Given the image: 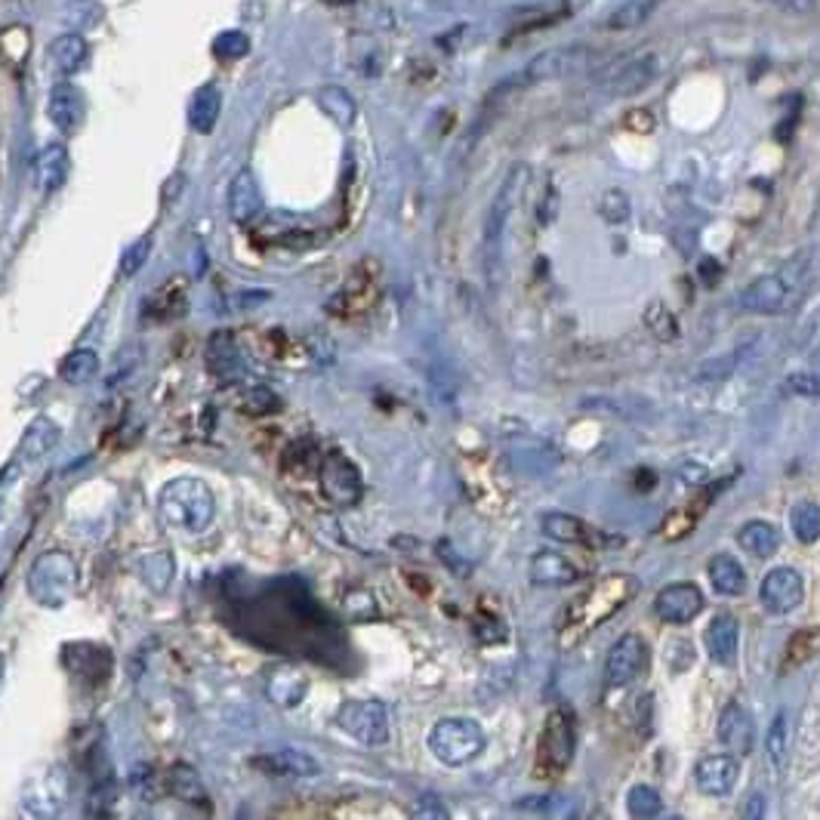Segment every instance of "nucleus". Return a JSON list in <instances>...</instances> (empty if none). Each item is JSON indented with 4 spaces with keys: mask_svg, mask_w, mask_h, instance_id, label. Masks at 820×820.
I'll list each match as a JSON object with an SVG mask.
<instances>
[{
    "mask_svg": "<svg viewBox=\"0 0 820 820\" xmlns=\"http://www.w3.org/2000/svg\"><path fill=\"white\" fill-rule=\"evenodd\" d=\"M768 759H771V766L778 768V771H784L786 762H790V715L784 710L774 715V722H771V729H768Z\"/></svg>",
    "mask_w": 820,
    "mask_h": 820,
    "instance_id": "35",
    "label": "nucleus"
},
{
    "mask_svg": "<svg viewBox=\"0 0 820 820\" xmlns=\"http://www.w3.org/2000/svg\"><path fill=\"white\" fill-rule=\"evenodd\" d=\"M567 16V7L562 3L559 10H540V13H534V16H525L515 28H512L510 40H518V37L530 35V32H537V28H547L552 22H559V19Z\"/></svg>",
    "mask_w": 820,
    "mask_h": 820,
    "instance_id": "42",
    "label": "nucleus"
},
{
    "mask_svg": "<svg viewBox=\"0 0 820 820\" xmlns=\"http://www.w3.org/2000/svg\"><path fill=\"white\" fill-rule=\"evenodd\" d=\"M586 62H589V50H586V47H555V50L534 56L522 72H515V77H510V81L500 87V93L528 90V87L543 84V81H559V77H565V74L580 72Z\"/></svg>",
    "mask_w": 820,
    "mask_h": 820,
    "instance_id": "7",
    "label": "nucleus"
},
{
    "mask_svg": "<svg viewBox=\"0 0 820 820\" xmlns=\"http://www.w3.org/2000/svg\"><path fill=\"white\" fill-rule=\"evenodd\" d=\"M259 213H262V192H259L254 170H237L229 185V217L235 222H250Z\"/></svg>",
    "mask_w": 820,
    "mask_h": 820,
    "instance_id": "20",
    "label": "nucleus"
},
{
    "mask_svg": "<svg viewBox=\"0 0 820 820\" xmlns=\"http://www.w3.org/2000/svg\"><path fill=\"white\" fill-rule=\"evenodd\" d=\"M158 515L170 528L201 534L217 518V497L201 478H173L158 493Z\"/></svg>",
    "mask_w": 820,
    "mask_h": 820,
    "instance_id": "2",
    "label": "nucleus"
},
{
    "mask_svg": "<svg viewBox=\"0 0 820 820\" xmlns=\"http://www.w3.org/2000/svg\"><path fill=\"white\" fill-rule=\"evenodd\" d=\"M207 367L222 377V380H232L241 374V352H237L235 340H232V333H217V336H210V343H207Z\"/></svg>",
    "mask_w": 820,
    "mask_h": 820,
    "instance_id": "25",
    "label": "nucleus"
},
{
    "mask_svg": "<svg viewBox=\"0 0 820 820\" xmlns=\"http://www.w3.org/2000/svg\"><path fill=\"white\" fill-rule=\"evenodd\" d=\"M543 534L559 543H592V534L584 522L574 515H565V512H549L543 518Z\"/></svg>",
    "mask_w": 820,
    "mask_h": 820,
    "instance_id": "32",
    "label": "nucleus"
},
{
    "mask_svg": "<svg viewBox=\"0 0 820 820\" xmlns=\"http://www.w3.org/2000/svg\"><path fill=\"white\" fill-rule=\"evenodd\" d=\"M69 170H72V161H69V151H65V146L53 143V146L40 148V155H37V161H35L37 188H40L44 195H53V192H59V188L65 185V180H69Z\"/></svg>",
    "mask_w": 820,
    "mask_h": 820,
    "instance_id": "21",
    "label": "nucleus"
},
{
    "mask_svg": "<svg viewBox=\"0 0 820 820\" xmlns=\"http://www.w3.org/2000/svg\"><path fill=\"white\" fill-rule=\"evenodd\" d=\"M599 213H602L604 222H611V225L626 222L629 213H633V207H629V195H626V192H620V188L604 192L602 204H599Z\"/></svg>",
    "mask_w": 820,
    "mask_h": 820,
    "instance_id": "40",
    "label": "nucleus"
},
{
    "mask_svg": "<svg viewBox=\"0 0 820 820\" xmlns=\"http://www.w3.org/2000/svg\"><path fill=\"white\" fill-rule=\"evenodd\" d=\"M148 254H151V235L133 241L127 250H124V256H121V262H118V274L121 278H133L148 262Z\"/></svg>",
    "mask_w": 820,
    "mask_h": 820,
    "instance_id": "39",
    "label": "nucleus"
},
{
    "mask_svg": "<svg viewBox=\"0 0 820 820\" xmlns=\"http://www.w3.org/2000/svg\"><path fill=\"white\" fill-rule=\"evenodd\" d=\"M645 325L648 330L654 333L657 340H663V343H670L678 336V321H675V315L663 303H651L648 311H645Z\"/></svg>",
    "mask_w": 820,
    "mask_h": 820,
    "instance_id": "38",
    "label": "nucleus"
},
{
    "mask_svg": "<svg viewBox=\"0 0 820 820\" xmlns=\"http://www.w3.org/2000/svg\"><path fill=\"white\" fill-rule=\"evenodd\" d=\"M759 599L771 614H790L805 602V580L793 567H774L768 571L759 586Z\"/></svg>",
    "mask_w": 820,
    "mask_h": 820,
    "instance_id": "13",
    "label": "nucleus"
},
{
    "mask_svg": "<svg viewBox=\"0 0 820 820\" xmlns=\"http://www.w3.org/2000/svg\"><path fill=\"white\" fill-rule=\"evenodd\" d=\"M651 7H654V0H633V3H626L623 10H617L614 16L608 19V25L611 28H633L651 13Z\"/></svg>",
    "mask_w": 820,
    "mask_h": 820,
    "instance_id": "44",
    "label": "nucleus"
},
{
    "mask_svg": "<svg viewBox=\"0 0 820 820\" xmlns=\"http://www.w3.org/2000/svg\"><path fill=\"white\" fill-rule=\"evenodd\" d=\"M488 744L485 737V729L475 722V719H463V715H451V719H441L429 731V749L436 756L438 762L444 766H466L473 762L475 756H481V749Z\"/></svg>",
    "mask_w": 820,
    "mask_h": 820,
    "instance_id": "3",
    "label": "nucleus"
},
{
    "mask_svg": "<svg viewBox=\"0 0 820 820\" xmlns=\"http://www.w3.org/2000/svg\"><path fill=\"white\" fill-rule=\"evenodd\" d=\"M803 278V266H796V262L781 272L762 274L741 293V306L752 315H781V311L793 309V303L799 299Z\"/></svg>",
    "mask_w": 820,
    "mask_h": 820,
    "instance_id": "5",
    "label": "nucleus"
},
{
    "mask_svg": "<svg viewBox=\"0 0 820 820\" xmlns=\"http://www.w3.org/2000/svg\"><path fill=\"white\" fill-rule=\"evenodd\" d=\"M719 744L725 747V752L731 756H749L752 752V744H756V725H752V715L744 703L731 700L729 707L722 710V719H719Z\"/></svg>",
    "mask_w": 820,
    "mask_h": 820,
    "instance_id": "16",
    "label": "nucleus"
},
{
    "mask_svg": "<svg viewBox=\"0 0 820 820\" xmlns=\"http://www.w3.org/2000/svg\"><path fill=\"white\" fill-rule=\"evenodd\" d=\"M818 651H820V626L799 629L796 636L790 638V645H786L784 666H799V663H805V660H811Z\"/></svg>",
    "mask_w": 820,
    "mask_h": 820,
    "instance_id": "36",
    "label": "nucleus"
},
{
    "mask_svg": "<svg viewBox=\"0 0 820 820\" xmlns=\"http://www.w3.org/2000/svg\"><path fill=\"white\" fill-rule=\"evenodd\" d=\"M737 543L752 552L756 559H768L781 549V530L771 522H747L737 530Z\"/></svg>",
    "mask_w": 820,
    "mask_h": 820,
    "instance_id": "27",
    "label": "nucleus"
},
{
    "mask_svg": "<svg viewBox=\"0 0 820 820\" xmlns=\"http://www.w3.org/2000/svg\"><path fill=\"white\" fill-rule=\"evenodd\" d=\"M657 77V56L641 53L614 62L602 77V90L611 96H633L641 93Z\"/></svg>",
    "mask_w": 820,
    "mask_h": 820,
    "instance_id": "12",
    "label": "nucleus"
},
{
    "mask_svg": "<svg viewBox=\"0 0 820 820\" xmlns=\"http://www.w3.org/2000/svg\"><path fill=\"white\" fill-rule=\"evenodd\" d=\"M96 370H99V355H96V348H74V352H69V355L59 362V380L69 385H84L96 377Z\"/></svg>",
    "mask_w": 820,
    "mask_h": 820,
    "instance_id": "29",
    "label": "nucleus"
},
{
    "mask_svg": "<svg viewBox=\"0 0 820 820\" xmlns=\"http://www.w3.org/2000/svg\"><path fill=\"white\" fill-rule=\"evenodd\" d=\"M256 771H262L266 778H278V781H299V778H318L321 766L318 759H311L309 752L303 749H274L266 756L254 759Z\"/></svg>",
    "mask_w": 820,
    "mask_h": 820,
    "instance_id": "15",
    "label": "nucleus"
},
{
    "mask_svg": "<svg viewBox=\"0 0 820 820\" xmlns=\"http://www.w3.org/2000/svg\"><path fill=\"white\" fill-rule=\"evenodd\" d=\"M328 7H346V3H352V0H325Z\"/></svg>",
    "mask_w": 820,
    "mask_h": 820,
    "instance_id": "51",
    "label": "nucleus"
},
{
    "mask_svg": "<svg viewBox=\"0 0 820 820\" xmlns=\"http://www.w3.org/2000/svg\"><path fill=\"white\" fill-rule=\"evenodd\" d=\"M574 744H577L574 715L567 710L549 712L547 729L540 734V747H537V774L540 778L562 774L574 759Z\"/></svg>",
    "mask_w": 820,
    "mask_h": 820,
    "instance_id": "8",
    "label": "nucleus"
},
{
    "mask_svg": "<svg viewBox=\"0 0 820 820\" xmlns=\"http://www.w3.org/2000/svg\"><path fill=\"white\" fill-rule=\"evenodd\" d=\"M336 722L367 747H380L389 741V712L380 700H348L336 712Z\"/></svg>",
    "mask_w": 820,
    "mask_h": 820,
    "instance_id": "9",
    "label": "nucleus"
},
{
    "mask_svg": "<svg viewBox=\"0 0 820 820\" xmlns=\"http://www.w3.org/2000/svg\"><path fill=\"white\" fill-rule=\"evenodd\" d=\"M638 584L633 577H604L602 584H596L592 589H586L577 602L567 608L565 620H562V645L580 641L586 638L596 626H602L604 620H611L617 614L623 604L636 596Z\"/></svg>",
    "mask_w": 820,
    "mask_h": 820,
    "instance_id": "1",
    "label": "nucleus"
},
{
    "mask_svg": "<svg viewBox=\"0 0 820 820\" xmlns=\"http://www.w3.org/2000/svg\"><path fill=\"white\" fill-rule=\"evenodd\" d=\"M703 611V592L697 584H673L663 586L654 599V614L663 623L682 626Z\"/></svg>",
    "mask_w": 820,
    "mask_h": 820,
    "instance_id": "14",
    "label": "nucleus"
},
{
    "mask_svg": "<svg viewBox=\"0 0 820 820\" xmlns=\"http://www.w3.org/2000/svg\"><path fill=\"white\" fill-rule=\"evenodd\" d=\"M0 682H3V657H0Z\"/></svg>",
    "mask_w": 820,
    "mask_h": 820,
    "instance_id": "52",
    "label": "nucleus"
},
{
    "mask_svg": "<svg viewBox=\"0 0 820 820\" xmlns=\"http://www.w3.org/2000/svg\"><path fill=\"white\" fill-rule=\"evenodd\" d=\"M50 59H53V65L62 74H77L87 65V59H90V47H87V40L81 35L65 32V35H59L50 44Z\"/></svg>",
    "mask_w": 820,
    "mask_h": 820,
    "instance_id": "24",
    "label": "nucleus"
},
{
    "mask_svg": "<svg viewBox=\"0 0 820 820\" xmlns=\"http://www.w3.org/2000/svg\"><path fill=\"white\" fill-rule=\"evenodd\" d=\"M269 694H272L274 703L281 707H296L306 694V678L293 670H278V673L269 678Z\"/></svg>",
    "mask_w": 820,
    "mask_h": 820,
    "instance_id": "34",
    "label": "nucleus"
},
{
    "mask_svg": "<svg viewBox=\"0 0 820 820\" xmlns=\"http://www.w3.org/2000/svg\"><path fill=\"white\" fill-rule=\"evenodd\" d=\"M786 385L796 395H820V377H790Z\"/></svg>",
    "mask_w": 820,
    "mask_h": 820,
    "instance_id": "46",
    "label": "nucleus"
},
{
    "mask_svg": "<svg viewBox=\"0 0 820 820\" xmlns=\"http://www.w3.org/2000/svg\"><path fill=\"white\" fill-rule=\"evenodd\" d=\"M244 411H247V414H278V411H281V399L274 395L272 389L256 385V389H250V392L244 395Z\"/></svg>",
    "mask_w": 820,
    "mask_h": 820,
    "instance_id": "43",
    "label": "nucleus"
},
{
    "mask_svg": "<svg viewBox=\"0 0 820 820\" xmlns=\"http://www.w3.org/2000/svg\"><path fill=\"white\" fill-rule=\"evenodd\" d=\"M74 580H77V565L72 562V555L59 549L37 555L35 565L28 567V592L37 604H47V608H62L69 602Z\"/></svg>",
    "mask_w": 820,
    "mask_h": 820,
    "instance_id": "4",
    "label": "nucleus"
},
{
    "mask_svg": "<svg viewBox=\"0 0 820 820\" xmlns=\"http://www.w3.org/2000/svg\"><path fill=\"white\" fill-rule=\"evenodd\" d=\"M710 580L715 586V592L722 596H741L747 589V574L737 559L731 555H715L710 562Z\"/></svg>",
    "mask_w": 820,
    "mask_h": 820,
    "instance_id": "30",
    "label": "nucleus"
},
{
    "mask_svg": "<svg viewBox=\"0 0 820 820\" xmlns=\"http://www.w3.org/2000/svg\"><path fill=\"white\" fill-rule=\"evenodd\" d=\"M528 180V164H515L510 173H506L500 192L493 195L491 210H488V219H485V259H488V274H491V278L493 266H497V256H500V244H503V229H506V222H510L512 210H515V204L522 198Z\"/></svg>",
    "mask_w": 820,
    "mask_h": 820,
    "instance_id": "6",
    "label": "nucleus"
},
{
    "mask_svg": "<svg viewBox=\"0 0 820 820\" xmlns=\"http://www.w3.org/2000/svg\"><path fill=\"white\" fill-rule=\"evenodd\" d=\"M626 124L638 133H648V130H654V114L651 111H629L626 114Z\"/></svg>",
    "mask_w": 820,
    "mask_h": 820,
    "instance_id": "47",
    "label": "nucleus"
},
{
    "mask_svg": "<svg viewBox=\"0 0 820 820\" xmlns=\"http://www.w3.org/2000/svg\"><path fill=\"white\" fill-rule=\"evenodd\" d=\"M321 491L333 506H355L362 500V475L343 454H328L321 460Z\"/></svg>",
    "mask_w": 820,
    "mask_h": 820,
    "instance_id": "11",
    "label": "nucleus"
},
{
    "mask_svg": "<svg viewBox=\"0 0 820 820\" xmlns=\"http://www.w3.org/2000/svg\"><path fill=\"white\" fill-rule=\"evenodd\" d=\"M737 778H741V766H737V756L731 752H719V756H707L700 759L697 768H694V781H697V790L707 793V796H729L731 790L737 786Z\"/></svg>",
    "mask_w": 820,
    "mask_h": 820,
    "instance_id": "17",
    "label": "nucleus"
},
{
    "mask_svg": "<svg viewBox=\"0 0 820 820\" xmlns=\"http://www.w3.org/2000/svg\"><path fill=\"white\" fill-rule=\"evenodd\" d=\"M774 7H781L786 13H796V16H803V13H811L815 10V0H771Z\"/></svg>",
    "mask_w": 820,
    "mask_h": 820,
    "instance_id": "48",
    "label": "nucleus"
},
{
    "mask_svg": "<svg viewBox=\"0 0 820 820\" xmlns=\"http://www.w3.org/2000/svg\"><path fill=\"white\" fill-rule=\"evenodd\" d=\"M707 651L715 663L722 666H734L737 663V651H741V626L731 614H719L712 617V623L707 626Z\"/></svg>",
    "mask_w": 820,
    "mask_h": 820,
    "instance_id": "19",
    "label": "nucleus"
},
{
    "mask_svg": "<svg viewBox=\"0 0 820 820\" xmlns=\"http://www.w3.org/2000/svg\"><path fill=\"white\" fill-rule=\"evenodd\" d=\"M530 580L537 586H571L580 580V567L571 565L559 552H537L530 559Z\"/></svg>",
    "mask_w": 820,
    "mask_h": 820,
    "instance_id": "22",
    "label": "nucleus"
},
{
    "mask_svg": "<svg viewBox=\"0 0 820 820\" xmlns=\"http://www.w3.org/2000/svg\"><path fill=\"white\" fill-rule=\"evenodd\" d=\"M626 808H629L633 818H657V815L663 811V803H660V793H657L654 786L638 784L629 790Z\"/></svg>",
    "mask_w": 820,
    "mask_h": 820,
    "instance_id": "37",
    "label": "nucleus"
},
{
    "mask_svg": "<svg viewBox=\"0 0 820 820\" xmlns=\"http://www.w3.org/2000/svg\"><path fill=\"white\" fill-rule=\"evenodd\" d=\"M167 790L188 805H207V790H204L198 771L188 766H173L167 771Z\"/></svg>",
    "mask_w": 820,
    "mask_h": 820,
    "instance_id": "31",
    "label": "nucleus"
},
{
    "mask_svg": "<svg viewBox=\"0 0 820 820\" xmlns=\"http://www.w3.org/2000/svg\"><path fill=\"white\" fill-rule=\"evenodd\" d=\"M56 441H59V426H56V419L50 417H37L28 429H25V436L19 441V456L22 460H40L44 454H50L56 448Z\"/></svg>",
    "mask_w": 820,
    "mask_h": 820,
    "instance_id": "26",
    "label": "nucleus"
},
{
    "mask_svg": "<svg viewBox=\"0 0 820 820\" xmlns=\"http://www.w3.org/2000/svg\"><path fill=\"white\" fill-rule=\"evenodd\" d=\"M737 362H741V352H734V355H729V358H712V362H707V365H703L700 370H697V374H694V380H697V383L725 380L731 370L737 367Z\"/></svg>",
    "mask_w": 820,
    "mask_h": 820,
    "instance_id": "45",
    "label": "nucleus"
},
{
    "mask_svg": "<svg viewBox=\"0 0 820 820\" xmlns=\"http://www.w3.org/2000/svg\"><path fill=\"white\" fill-rule=\"evenodd\" d=\"M790 528L799 543H818L820 540V503L803 500L790 510Z\"/></svg>",
    "mask_w": 820,
    "mask_h": 820,
    "instance_id": "33",
    "label": "nucleus"
},
{
    "mask_svg": "<svg viewBox=\"0 0 820 820\" xmlns=\"http://www.w3.org/2000/svg\"><path fill=\"white\" fill-rule=\"evenodd\" d=\"M219 111H222V93H219L217 84H204L192 96V106H188V124L195 133H213L219 121Z\"/></svg>",
    "mask_w": 820,
    "mask_h": 820,
    "instance_id": "23",
    "label": "nucleus"
},
{
    "mask_svg": "<svg viewBox=\"0 0 820 820\" xmlns=\"http://www.w3.org/2000/svg\"><path fill=\"white\" fill-rule=\"evenodd\" d=\"M318 109L325 111L336 127H352L355 114H358V106H355L352 93L336 87V84H328V87L318 90Z\"/></svg>",
    "mask_w": 820,
    "mask_h": 820,
    "instance_id": "28",
    "label": "nucleus"
},
{
    "mask_svg": "<svg viewBox=\"0 0 820 820\" xmlns=\"http://www.w3.org/2000/svg\"><path fill=\"white\" fill-rule=\"evenodd\" d=\"M645 666H648V645H645V638L636 636V633H626V636H620L611 645L608 660H604L608 685L623 688V685L636 682L638 675L645 673Z\"/></svg>",
    "mask_w": 820,
    "mask_h": 820,
    "instance_id": "10",
    "label": "nucleus"
},
{
    "mask_svg": "<svg viewBox=\"0 0 820 820\" xmlns=\"http://www.w3.org/2000/svg\"><path fill=\"white\" fill-rule=\"evenodd\" d=\"M47 114H50L56 130L74 133V130L84 124V118H87V99H84V93L77 90L72 81L56 84L53 90H50V99H47Z\"/></svg>",
    "mask_w": 820,
    "mask_h": 820,
    "instance_id": "18",
    "label": "nucleus"
},
{
    "mask_svg": "<svg viewBox=\"0 0 820 820\" xmlns=\"http://www.w3.org/2000/svg\"><path fill=\"white\" fill-rule=\"evenodd\" d=\"M213 53L219 59H241V56L250 53V37L244 32H222L213 37Z\"/></svg>",
    "mask_w": 820,
    "mask_h": 820,
    "instance_id": "41",
    "label": "nucleus"
},
{
    "mask_svg": "<svg viewBox=\"0 0 820 820\" xmlns=\"http://www.w3.org/2000/svg\"><path fill=\"white\" fill-rule=\"evenodd\" d=\"M555 207H559V195H555V188H547V198L540 204V222L543 225H549L555 219Z\"/></svg>",
    "mask_w": 820,
    "mask_h": 820,
    "instance_id": "49",
    "label": "nucleus"
},
{
    "mask_svg": "<svg viewBox=\"0 0 820 820\" xmlns=\"http://www.w3.org/2000/svg\"><path fill=\"white\" fill-rule=\"evenodd\" d=\"M436 803H438L436 796H423V808L417 811L419 818H448V811Z\"/></svg>",
    "mask_w": 820,
    "mask_h": 820,
    "instance_id": "50",
    "label": "nucleus"
}]
</instances>
